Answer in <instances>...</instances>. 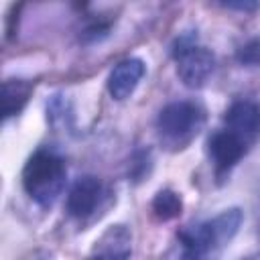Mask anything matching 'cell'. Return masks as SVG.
<instances>
[{"instance_id":"obj_1","label":"cell","mask_w":260,"mask_h":260,"mask_svg":"<svg viewBox=\"0 0 260 260\" xmlns=\"http://www.w3.org/2000/svg\"><path fill=\"white\" fill-rule=\"evenodd\" d=\"M65 162L49 150H37L22 169V187L39 205H53L65 187Z\"/></svg>"},{"instance_id":"obj_2","label":"cell","mask_w":260,"mask_h":260,"mask_svg":"<svg viewBox=\"0 0 260 260\" xmlns=\"http://www.w3.org/2000/svg\"><path fill=\"white\" fill-rule=\"evenodd\" d=\"M242 219H244L242 211L238 207H232L221 211L209 221H203L179 232L183 250L197 252V254H217V250L238 234Z\"/></svg>"},{"instance_id":"obj_3","label":"cell","mask_w":260,"mask_h":260,"mask_svg":"<svg viewBox=\"0 0 260 260\" xmlns=\"http://www.w3.org/2000/svg\"><path fill=\"white\" fill-rule=\"evenodd\" d=\"M173 57L177 61V75L187 87H201L215 67V57L209 49L199 47L193 39L181 37L175 43Z\"/></svg>"},{"instance_id":"obj_4","label":"cell","mask_w":260,"mask_h":260,"mask_svg":"<svg viewBox=\"0 0 260 260\" xmlns=\"http://www.w3.org/2000/svg\"><path fill=\"white\" fill-rule=\"evenodd\" d=\"M199 108L191 102H173L167 104L156 118V128L167 138H183L197 132L199 126Z\"/></svg>"},{"instance_id":"obj_5","label":"cell","mask_w":260,"mask_h":260,"mask_svg":"<svg viewBox=\"0 0 260 260\" xmlns=\"http://www.w3.org/2000/svg\"><path fill=\"white\" fill-rule=\"evenodd\" d=\"M132 254V234L126 225H110L95 242L89 260H128Z\"/></svg>"},{"instance_id":"obj_6","label":"cell","mask_w":260,"mask_h":260,"mask_svg":"<svg viewBox=\"0 0 260 260\" xmlns=\"http://www.w3.org/2000/svg\"><path fill=\"white\" fill-rule=\"evenodd\" d=\"M100 193H102L100 179H95L91 175L79 177L67 193V211H69V215L79 217V219L87 217L95 209V205L100 201Z\"/></svg>"},{"instance_id":"obj_7","label":"cell","mask_w":260,"mask_h":260,"mask_svg":"<svg viewBox=\"0 0 260 260\" xmlns=\"http://www.w3.org/2000/svg\"><path fill=\"white\" fill-rule=\"evenodd\" d=\"M144 63L140 59H124L120 61L108 77V91L114 100H126L136 89L140 79L144 77Z\"/></svg>"},{"instance_id":"obj_8","label":"cell","mask_w":260,"mask_h":260,"mask_svg":"<svg viewBox=\"0 0 260 260\" xmlns=\"http://www.w3.org/2000/svg\"><path fill=\"white\" fill-rule=\"evenodd\" d=\"M244 140L232 130H219L209 138V154L213 156L215 165L219 169H230L234 167L242 154H244Z\"/></svg>"},{"instance_id":"obj_9","label":"cell","mask_w":260,"mask_h":260,"mask_svg":"<svg viewBox=\"0 0 260 260\" xmlns=\"http://www.w3.org/2000/svg\"><path fill=\"white\" fill-rule=\"evenodd\" d=\"M225 124L230 126L232 132H236L238 136H250L256 134L260 128V106L254 102H234L225 116H223Z\"/></svg>"},{"instance_id":"obj_10","label":"cell","mask_w":260,"mask_h":260,"mask_svg":"<svg viewBox=\"0 0 260 260\" xmlns=\"http://www.w3.org/2000/svg\"><path fill=\"white\" fill-rule=\"evenodd\" d=\"M30 95V83L24 79H8L2 83V114L10 118L18 114Z\"/></svg>"},{"instance_id":"obj_11","label":"cell","mask_w":260,"mask_h":260,"mask_svg":"<svg viewBox=\"0 0 260 260\" xmlns=\"http://www.w3.org/2000/svg\"><path fill=\"white\" fill-rule=\"evenodd\" d=\"M181 209H183V201L181 197L171 191V189H162L154 195L152 199V213L156 219L160 221H169V219H175L181 215Z\"/></svg>"},{"instance_id":"obj_12","label":"cell","mask_w":260,"mask_h":260,"mask_svg":"<svg viewBox=\"0 0 260 260\" xmlns=\"http://www.w3.org/2000/svg\"><path fill=\"white\" fill-rule=\"evenodd\" d=\"M236 59L242 65H260V37L250 39L248 43H244L238 49Z\"/></svg>"},{"instance_id":"obj_13","label":"cell","mask_w":260,"mask_h":260,"mask_svg":"<svg viewBox=\"0 0 260 260\" xmlns=\"http://www.w3.org/2000/svg\"><path fill=\"white\" fill-rule=\"evenodd\" d=\"M225 8H236V10H256V2H223Z\"/></svg>"},{"instance_id":"obj_14","label":"cell","mask_w":260,"mask_h":260,"mask_svg":"<svg viewBox=\"0 0 260 260\" xmlns=\"http://www.w3.org/2000/svg\"><path fill=\"white\" fill-rule=\"evenodd\" d=\"M217 254H197V252H185L181 260H215Z\"/></svg>"}]
</instances>
